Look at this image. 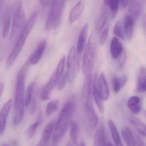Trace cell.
Segmentation results:
<instances>
[{"instance_id": "1", "label": "cell", "mask_w": 146, "mask_h": 146, "mask_svg": "<svg viewBox=\"0 0 146 146\" xmlns=\"http://www.w3.org/2000/svg\"><path fill=\"white\" fill-rule=\"evenodd\" d=\"M29 64V60L25 63L19 71L16 78L13 120L14 124L16 125H18L21 123L23 117L25 87L27 72Z\"/></svg>"}, {"instance_id": "2", "label": "cell", "mask_w": 146, "mask_h": 146, "mask_svg": "<svg viewBox=\"0 0 146 146\" xmlns=\"http://www.w3.org/2000/svg\"><path fill=\"white\" fill-rule=\"evenodd\" d=\"M75 110V102L73 99H70L65 104L60 113L52 135V142L58 143L64 135L72 121Z\"/></svg>"}, {"instance_id": "3", "label": "cell", "mask_w": 146, "mask_h": 146, "mask_svg": "<svg viewBox=\"0 0 146 146\" xmlns=\"http://www.w3.org/2000/svg\"><path fill=\"white\" fill-rule=\"evenodd\" d=\"M36 17L37 13L36 11H34L30 16L28 21L26 22L23 31L15 43L14 48L9 54L7 60L5 65L7 70H8L11 67L19 55L25 43L27 37L31 32L35 25Z\"/></svg>"}, {"instance_id": "4", "label": "cell", "mask_w": 146, "mask_h": 146, "mask_svg": "<svg viewBox=\"0 0 146 146\" xmlns=\"http://www.w3.org/2000/svg\"><path fill=\"white\" fill-rule=\"evenodd\" d=\"M65 1H52L45 25L47 31L55 29L61 23Z\"/></svg>"}, {"instance_id": "5", "label": "cell", "mask_w": 146, "mask_h": 146, "mask_svg": "<svg viewBox=\"0 0 146 146\" xmlns=\"http://www.w3.org/2000/svg\"><path fill=\"white\" fill-rule=\"evenodd\" d=\"M25 24V13L23 3L19 1L13 12L12 27L10 35V44L16 42Z\"/></svg>"}, {"instance_id": "6", "label": "cell", "mask_w": 146, "mask_h": 146, "mask_svg": "<svg viewBox=\"0 0 146 146\" xmlns=\"http://www.w3.org/2000/svg\"><path fill=\"white\" fill-rule=\"evenodd\" d=\"M95 48L92 38L90 37L84 49L82 58L83 73L85 78L92 77V71L94 62Z\"/></svg>"}, {"instance_id": "7", "label": "cell", "mask_w": 146, "mask_h": 146, "mask_svg": "<svg viewBox=\"0 0 146 146\" xmlns=\"http://www.w3.org/2000/svg\"><path fill=\"white\" fill-rule=\"evenodd\" d=\"M76 50L74 46L72 47L69 51L66 63V76L68 82H72L76 75L77 70V58Z\"/></svg>"}, {"instance_id": "8", "label": "cell", "mask_w": 146, "mask_h": 146, "mask_svg": "<svg viewBox=\"0 0 146 146\" xmlns=\"http://www.w3.org/2000/svg\"><path fill=\"white\" fill-rule=\"evenodd\" d=\"M93 88L100 94L103 100H108L110 96L109 88L103 73H101L99 77L96 73L93 82Z\"/></svg>"}, {"instance_id": "9", "label": "cell", "mask_w": 146, "mask_h": 146, "mask_svg": "<svg viewBox=\"0 0 146 146\" xmlns=\"http://www.w3.org/2000/svg\"><path fill=\"white\" fill-rule=\"evenodd\" d=\"M12 104V100L10 99L4 104L1 108L0 113V133L1 135H3L5 129L7 117L10 113Z\"/></svg>"}, {"instance_id": "10", "label": "cell", "mask_w": 146, "mask_h": 146, "mask_svg": "<svg viewBox=\"0 0 146 146\" xmlns=\"http://www.w3.org/2000/svg\"><path fill=\"white\" fill-rule=\"evenodd\" d=\"M46 40H43L40 42L35 52L31 54L28 60L30 64L35 65L40 61L46 49Z\"/></svg>"}, {"instance_id": "11", "label": "cell", "mask_w": 146, "mask_h": 146, "mask_svg": "<svg viewBox=\"0 0 146 146\" xmlns=\"http://www.w3.org/2000/svg\"><path fill=\"white\" fill-rule=\"evenodd\" d=\"M85 7V2L84 1H78L71 10L69 17L70 23H75L81 17Z\"/></svg>"}, {"instance_id": "12", "label": "cell", "mask_w": 146, "mask_h": 146, "mask_svg": "<svg viewBox=\"0 0 146 146\" xmlns=\"http://www.w3.org/2000/svg\"><path fill=\"white\" fill-rule=\"evenodd\" d=\"M128 7V15L136 22L138 19L142 10L143 5L141 1H131Z\"/></svg>"}, {"instance_id": "13", "label": "cell", "mask_w": 146, "mask_h": 146, "mask_svg": "<svg viewBox=\"0 0 146 146\" xmlns=\"http://www.w3.org/2000/svg\"><path fill=\"white\" fill-rule=\"evenodd\" d=\"M124 49L123 44L117 37H114L111 41L110 51L112 57L114 59L119 58Z\"/></svg>"}, {"instance_id": "14", "label": "cell", "mask_w": 146, "mask_h": 146, "mask_svg": "<svg viewBox=\"0 0 146 146\" xmlns=\"http://www.w3.org/2000/svg\"><path fill=\"white\" fill-rule=\"evenodd\" d=\"M58 82L52 76L48 82L42 89L41 94V99L42 100L46 101L49 100L51 97L53 90L55 85L58 84Z\"/></svg>"}, {"instance_id": "15", "label": "cell", "mask_w": 146, "mask_h": 146, "mask_svg": "<svg viewBox=\"0 0 146 146\" xmlns=\"http://www.w3.org/2000/svg\"><path fill=\"white\" fill-rule=\"evenodd\" d=\"M88 30V24L86 23L83 26L78 40L76 51L77 53L78 54H81L84 49H85L84 48H85L86 40H87Z\"/></svg>"}, {"instance_id": "16", "label": "cell", "mask_w": 146, "mask_h": 146, "mask_svg": "<svg viewBox=\"0 0 146 146\" xmlns=\"http://www.w3.org/2000/svg\"><path fill=\"white\" fill-rule=\"evenodd\" d=\"M56 124L55 120H52L46 125L42 132V136L40 141V142L46 145L49 144V139L53 134Z\"/></svg>"}, {"instance_id": "17", "label": "cell", "mask_w": 146, "mask_h": 146, "mask_svg": "<svg viewBox=\"0 0 146 146\" xmlns=\"http://www.w3.org/2000/svg\"><path fill=\"white\" fill-rule=\"evenodd\" d=\"M108 13L106 6L102 7L101 11L96 22V29L98 33H100L104 29L107 22Z\"/></svg>"}, {"instance_id": "18", "label": "cell", "mask_w": 146, "mask_h": 146, "mask_svg": "<svg viewBox=\"0 0 146 146\" xmlns=\"http://www.w3.org/2000/svg\"><path fill=\"white\" fill-rule=\"evenodd\" d=\"M135 20L129 15L125 17L123 21V28L125 36L129 40H131L133 35Z\"/></svg>"}, {"instance_id": "19", "label": "cell", "mask_w": 146, "mask_h": 146, "mask_svg": "<svg viewBox=\"0 0 146 146\" xmlns=\"http://www.w3.org/2000/svg\"><path fill=\"white\" fill-rule=\"evenodd\" d=\"M94 146H107L105 129L102 125L99 126L96 131L94 139Z\"/></svg>"}, {"instance_id": "20", "label": "cell", "mask_w": 146, "mask_h": 146, "mask_svg": "<svg viewBox=\"0 0 146 146\" xmlns=\"http://www.w3.org/2000/svg\"><path fill=\"white\" fill-rule=\"evenodd\" d=\"M126 106L131 112L138 114L141 108V98L137 96H131L127 101Z\"/></svg>"}, {"instance_id": "21", "label": "cell", "mask_w": 146, "mask_h": 146, "mask_svg": "<svg viewBox=\"0 0 146 146\" xmlns=\"http://www.w3.org/2000/svg\"><path fill=\"white\" fill-rule=\"evenodd\" d=\"M128 81V78L125 75L122 76H114L112 78L113 87L114 92L118 93L124 86Z\"/></svg>"}, {"instance_id": "22", "label": "cell", "mask_w": 146, "mask_h": 146, "mask_svg": "<svg viewBox=\"0 0 146 146\" xmlns=\"http://www.w3.org/2000/svg\"><path fill=\"white\" fill-rule=\"evenodd\" d=\"M108 123L111 134L112 137L116 146H123L117 130V127L113 121L112 120H109Z\"/></svg>"}, {"instance_id": "23", "label": "cell", "mask_w": 146, "mask_h": 146, "mask_svg": "<svg viewBox=\"0 0 146 146\" xmlns=\"http://www.w3.org/2000/svg\"><path fill=\"white\" fill-rule=\"evenodd\" d=\"M121 133L126 146H136V142L129 128L126 127L123 128Z\"/></svg>"}, {"instance_id": "24", "label": "cell", "mask_w": 146, "mask_h": 146, "mask_svg": "<svg viewBox=\"0 0 146 146\" xmlns=\"http://www.w3.org/2000/svg\"><path fill=\"white\" fill-rule=\"evenodd\" d=\"M131 124L137 130L140 134L146 137V125L139 119L132 117L130 119Z\"/></svg>"}, {"instance_id": "25", "label": "cell", "mask_w": 146, "mask_h": 146, "mask_svg": "<svg viewBox=\"0 0 146 146\" xmlns=\"http://www.w3.org/2000/svg\"><path fill=\"white\" fill-rule=\"evenodd\" d=\"M103 3L105 6L109 7L111 17L114 18L117 13L119 1L117 0H107L104 1Z\"/></svg>"}, {"instance_id": "26", "label": "cell", "mask_w": 146, "mask_h": 146, "mask_svg": "<svg viewBox=\"0 0 146 146\" xmlns=\"http://www.w3.org/2000/svg\"><path fill=\"white\" fill-rule=\"evenodd\" d=\"M41 121V117L40 114L36 121L31 125L27 129L26 132V135L28 138L31 139L34 137L36 129L40 123Z\"/></svg>"}, {"instance_id": "27", "label": "cell", "mask_w": 146, "mask_h": 146, "mask_svg": "<svg viewBox=\"0 0 146 146\" xmlns=\"http://www.w3.org/2000/svg\"><path fill=\"white\" fill-rule=\"evenodd\" d=\"M35 87V83L32 82L29 84L27 88L24 100L25 106L26 107H29L32 101Z\"/></svg>"}, {"instance_id": "28", "label": "cell", "mask_w": 146, "mask_h": 146, "mask_svg": "<svg viewBox=\"0 0 146 146\" xmlns=\"http://www.w3.org/2000/svg\"><path fill=\"white\" fill-rule=\"evenodd\" d=\"M70 141L76 143L78 135V124L76 121L72 120L70 123Z\"/></svg>"}, {"instance_id": "29", "label": "cell", "mask_w": 146, "mask_h": 146, "mask_svg": "<svg viewBox=\"0 0 146 146\" xmlns=\"http://www.w3.org/2000/svg\"><path fill=\"white\" fill-rule=\"evenodd\" d=\"M113 34L117 37L123 40L125 39V34L123 26L122 25V24L119 20L117 21L114 25L113 29Z\"/></svg>"}, {"instance_id": "30", "label": "cell", "mask_w": 146, "mask_h": 146, "mask_svg": "<svg viewBox=\"0 0 146 146\" xmlns=\"http://www.w3.org/2000/svg\"><path fill=\"white\" fill-rule=\"evenodd\" d=\"M93 97L100 112L102 113H104L105 111L104 100L98 92L94 88H93Z\"/></svg>"}, {"instance_id": "31", "label": "cell", "mask_w": 146, "mask_h": 146, "mask_svg": "<svg viewBox=\"0 0 146 146\" xmlns=\"http://www.w3.org/2000/svg\"><path fill=\"white\" fill-rule=\"evenodd\" d=\"M66 57L64 56L61 58L57 66L56 70L53 73L55 77L59 81L60 78L63 76V73L64 70L65 66L66 63Z\"/></svg>"}, {"instance_id": "32", "label": "cell", "mask_w": 146, "mask_h": 146, "mask_svg": "<svg viewBox=\"0 0 146 146\" xmlns=\"http://www.w3.org/2000/svg\"><path fill=\"white\" fill-rule=\"evenodd\" d=\"M58 108V102L54 100L50 102L46 108V114L48 116L52 115Z\"/></svg>"}, {"instance_id": "33", "label": "cell", "mask_w": 146, "mask_h": 146, "mask_svg": "<svg viewBox=\"0 0 146 146\" xmlns=\"http://www.w3.org/2000/svg\"><path fill=\"white\" fill-rule=\"evenodd\" d=\"M109 25H107L106 27L104 29L103 31L102 32L100 36L99 39V42L101 46L103 45L106 42L108 36L109 32Z\"/></svg>"}, {"instance_id": "34", "label": "cell", "mask_w": 146, "mask_h": 146, "mask_svg": "<svg viewBox=\"0 0 146 146\" xmlns=\"http://www.w3.org/2000/svg\"><path fill=\"white\" fill-rule=\"evenodd\" d=\"M67 81H68V80H67L66 74L64 73L60 78V79L58 84H57L58 88L59 90H61L64 88Z\"/></svg>"}, {"instance_id": "35", "label": "cell", "mask_w": 146, "mask_h": 146, "mask_svg": "<svg viewBox=\"0 0 146 146\" xmlns=\"http://www.w3.org/2000/svg\"><path fill=\"white\" fill-rule=\"evenodd\" d=\"M137 90L140 93H143L146 91V77L139 84H137Z\"/></svg>"}, {"instance_id": "36", "label": "cell", "mask_w": 146, "mask_h": 146, "mask_svg": "<svg viewBox=\"0 0 146 146\" xmlns=\"http://www.w3.org/2000/svg\"><path fill=\"white\" fill-rule=\"evenodd\" d=\"M146 77V69L145 67H142L140 70L138 76L137 84L141 83Z\"/></svg>"}, {"instance_id": "37", "label": "cell", "mask_w": 146, "mask_h": 146, "mask_svg": "<svg viewBox=\"0 0 146 146\" xmlns=\"http://www.w3.org/2000/svg\"><path fill=\"white\" fill-rule=\"evenodd\" d=\"M126 52H125V50H124L123 53L119 58V68H123L124 65L125 59H126Z\"/></svg>"}, {"instance_id": "38", "label": "cell", "mask_w": 146, "mask_h": 146, "mask_svg": "<svg viewBox=\"0 0 146 146\" xmlns=\"http://www.w3.org/2000/svg\"><path fill=\"white\" fill-rule=\"evenodd\" d=\"M135 142L137 146H146L145 142L138 135H136Z\"/></svg>"}, {"instance_id": "39", "label": "cell", "mask_w": 146, "mask_h": 146, "mask_svg": "<svg viewBox=\"0 0 146 146\" xmlns=\"http://www.w3.org/2000/svg\"><path fill=\"white\" fill-rule=\"evenodd\" d=\"M130 1H119V4L123 8H125L126 7L129 6Z\"/></svg>"}, {"instance_id": "40", "label": "cell", "mask_w": 146, "mask_h": 146, "mask_svg": "<svg viewBox=\"0 0 146 146\" xmlns=\"http://www.w3.org/2000/svg\"><path fill=\"white\" fill-rule=\"evenodd\" d=\"M40 4L43 7H46L47 6L50 5L51 3V1H40Z\"/></svg>"}, {"instance_id": "41", "label": "cell", "mask_w": 146, "mask_h": 146, "mask_svg": "<svg viewBox=\"0 0 146 146\" xmlns=\"http://www.w3.org/2000/svg\"><path fill=\"white\" fill-rule=\"evenodd\" d=\"M4 88H5V84L4 83L1 82L0 84V93H1V97L2 96V94L4 92Z\"/></svg>"}, {"instance_id": "42", "label": "cell", "mask_w": 146, "mask_h": 146, "mask_svg": "<svg viewBox=\"0 0 146 146\" xmlns=\"http://www.w3.org/2000/svg\"><path fill=\"white\" fill-rule=\"evenodd\" d=\"M75 144H76V143L72 142V141H71L70 140V141L68 142L67 144H66V146H74V145H75Z\"/></svg>"}, {"instance_id": "43", "label": "cell", "mask_w": 146, "mask_h": 146, "mask_svg": "<svg viewBox=\"0 0 146 146\" xmlns=\"http://www.w3.org/2000/svg\"><path fill=\"white\" fill-rule=\"evenodd\" d=\"M48 146H58V143H55L51 141V143H49Z\"/></svg>"}, {"instance_id": "44", "label": "cell", "mask_w": 146, "mask_h": 146, "mask_svg": "<svg viewBox=\"0 0 146 146\" xmlns=\"http://www.w3.org/2000/svg\"><path fill=\"white\" fill-rule=\"evenodd\" d=\"M36 146H48L47 145H45V144H43V143H41L40 142H39V143L37 144Z\"/></svg>"}, {"instance_id": "45", "label": "cell", "mask_w": 146, "mask_h": 146, "mask_svg": "<svg viewBox=\"0 0 146 146\" xmlns=\"http://www.w3.org/2000/svg\"><path fill=\"white\" fill-rule=\"evenodd\" d=\"M143 25L146 29V16L144 17V19H143Z\"/></svg>"}, {"instance_id": "46", "label": "cell", "mask_w": 146, "mask_h": 146, "mask_svg": "<svg viewBox=\"0 0 146 146\" xmlns=\"http://www.w3.org/2000/svg\"><path fill=\"white\" fill-rule=\"evenodd\" d=\"M80 146H86L84 142H82L81 143V144H80Z\"/></svg>"}, {"instance_id": "47", "label": "cell", "mask_w": 146, "mask_h": 146, "mask_svg": "<svg viewBox=\"0 0 146 146\" xmlns=\"http://www.w3.org/2000/svg\"><path fill=\"white\" fill-rule=\"evenodd\" d=\"M107 146H113L112 144L111 143H108V144H107Z\"/></svg>"}, {"instance_id": "48", "label": "cell", "mask_w": 146, "mask_h": 146, "mask_svg": "<svg viewBox=\"0 0 146 146\" xmlns=\"http://www.w3.org/2000/svg\"><path fill=\"white\" fill-rule=\"evenodd\" d=\"M3 146H10L9 145H7V144H5V143H4V144H3Z\"/></svg>"}, {"instance_id": "49", "label": "cell", "mask_w": 146, "mask_h": 146, "mask_svg": "<svg viewBox=\"0 0 146 146\" xmlns=\"http://www.w3.org/2000/svg\"><path fill=\"white\" fill-rule=\"evenodd\" d=\"M145 116H146V111H145Z\"/></svg>"}]
</instances>
